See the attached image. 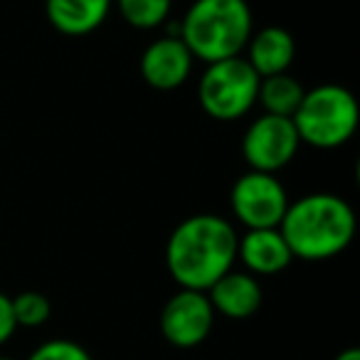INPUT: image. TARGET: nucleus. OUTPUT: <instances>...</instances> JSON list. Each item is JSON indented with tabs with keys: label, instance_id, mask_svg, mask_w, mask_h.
<instances>
[{
	"label": "nucleus",
	"instance_id": "f257e3e1",
	"mask_svg": "<svg viewBox=\"0 0 360 360\" xmlns=\"http://www.w3.org/2000/svg\"><path fill=\"white\" fill-rule=\"evenodd\" d=\"M237 230L230 220L202 212L175 225L165 242V266L180 289L207 291L222 274L235 269Z\"/></svg>",
	"mask_w": 360,
	"mask_h": 360
},
{
	"label": "nucleus",
	"instance_id": "f03ea898",
	"mask_svg": "<svg viewBox=\"0 0 360 360\" xmlns=\"http://www.w3.org/2000/svg\"><path fill=\"white\" fill-rule=\"evenodd\" d=\"M279 232L294 259L323 262L348 250L355 237V212L340 195L309 193L289 202Z\"/></svg>",
	"mask_w": 360,
	"mask_h": 360
},
{
	"label": "nucleus",
	"instance_id": "7ed1b4c3",
	"mask_svg": "<svg viewBox=\"0 0 360 360\" xmlns=\"http://www.w3.org/2000/svg\"><path fill=\"white\" fill-rule=\"evenodd\" d=\"M252 32L255 22L247 0H193L180 18V40L193 60L205 65L240 57Z\"/></svg>",
	"mask_w": 360,
	"mask_h": 360
},
{
	"label": "nucleus",
	"instance_id": "20e7f679",
	"mask_svg": "<svg viewBox=\"0 0 360 360\" xmlns=\"http://www.w3.org/2000/svg\"><path fill=\"white\" fill-rule=\"evenodd\" d=\"M358 114L353 91L340 84H321L306 89L291 121L301 143L314 148H338L353 139L360 119Z\"/></svg>",
	"mask_w": 360,
	"mask_h": 360
},
{
	"label": "nucleus",
	"instance_id": "39448f33",
	"mask_svg": "<svg viewBox=\"0 0 360 360\" xmlns=\"http://www.w3.org/2000/svg\"><path fill=\"white\" fill-rule=\"evenodd\" d=\"M259 94V77L245 57L212 62L198 84V99L210 119L237 121L252 111Z\"/></svg>",
	"mask_w": 360,
	"mask_h": 360
},
{
	"label": "nucleus",
	"instance_id": "423d86ee",
	"mask_svg": "<svg viewBox=\"0 0 360 360\" xmlns=\"http://www.w3.org/2000/svg\"><path fill=\"white\" fill-rule=\"evenodd\" d=\"M289 207L286 188L276 175L247 170L235 180L230 191V210L247 230L279 227Z\"/></svg>",
	"mask_w": 360,
	"mask_h": 360
},
{
	"label": "nucleus",
	"instance_id": "0eeeda50",
	"mask_svg": "<svg viewBox=\"0 0 360 360\" xmlns=\"http://www.w3.org/2000/svg\"><path fill=\"white\" fill-rule=\"evenodd\" d=\"M299 146L301 141L294 129V121L286 116H257L242 136V155L250 170L271 175H276L296 158Z\"/></svg>",
	"mask_w": 360,
	"mask_h": 360
},
{
	"label": "nucleus",
	"instance_id": "6e6552de",
	"mask_svg": "<svg viewBox=\"0 0 360 360\" xmlns=\"http://www.w3.org/2000/svg\"><path fill=\"white\" fill-rule=\"evenodd\" d=\"M215 311L205 291L180 289L160 311V333L175 348H195L210 335Z\"/></svg>",
	"mask_w": 360,
	"mask_h": 360
},
{
	"label": "nucleus",
	"instance_id": "1a4fd4ad",
	"mask_svg": "<svg viewBox=\"0 0 360 360\" xmlns=\"http://www.w3.org/2000/svg\"><path fill=\"white\" fill-rule=\"evenodd\" d=\"M193 55L180 37L163 35L153 40L141 55V77L158 91H173L191 77Z\"/></svg>",
	"mask_w": 360,
	"mask_h": 360
},
{
	"label": "nucleus",
	"instance_id": "9d476101",
	"mask_svg": "<svg viewBox=\"0 0 360 360\" xmlns=\"http://www.w3.org/2000/svg\"><path fill=\"white\" fill-rule=\"evenodd\" d=\"M205 294L210 299L212 311L232 321L255 316L262 309V301H264L259 279L242 269H230L227 274H222Z\"/></svg>",
	"mask_w": 360,
	"mask_h": 360
},
{
	"label": "nucleus",
	"instance_id": "9b49d317",
	"mask_svg": "<svg viewBox=\"0 0 360 360\" xmlns=\"http://www.w3.org/2000/svg\"><path fill=\"white\" fill-rule=\"evenodd\" d=\"M237 259L245 264V271L250 274L271 276L284 271L294 255L281 237L279 227H269V230H247L237 240Z\"/></svg>",
	"mask_w": 360,
	"mask_h": 360
},
{
	"label": "nucleus",
	"instance_id": "f8f14e48",
	"mask_svg": "<svg viewBox=\"0 0 360 360\" xmlns=\"http://www.w3.org/2000/svg\"><path fill=\"white\" fill-rule=\"evenodd\" d=\"M245 50H247L245 60L257 72V77L264 79V77L289 72L296 55V42L289 30H284L279 25H266L262 30L252 32Z\"/></svg>",
	"mask_w": 360,
	"mask_h": 360
},
{
	"label": "nucleus",
	"instance_id": "ddd939ff",
	"mask_svg": "<svg viewBox=\"0 0 360 360\" xmlns=\"http://www.w3.org/2000/svg\"><path fill=\"white\" fill-rule=\"evenodd\" d=\"M114 0H45L50 25L67 37H84L104 25Z\"/></svg>",
	"mask_w": 360,
	"mask_h": 360
},
{
	"label": "nucleus",
	"instance_id": "4468645a",
	"mask_svg": "<svg viewBox=\"0 0 360 360\" xmlns=\"http://www.w3.org/2000/svg\"><path fill=\"white\" fill-rule=\"evenodd\" d=\"M306 89L296 77H291L289 72L274 77H264L259 79V94H257V104H262L264 114L271 116H291L296 114L301 99H304Z\"/></svg>",
	"mask_w": 360,
	"mask_h": 360
},
{
	"label": "nucleus",
	"instance_id": "2eb2a0df",
	"mask_svg": "<svg viewBox=\"0 0 360 360\" xmlns=\"http://www.w3.org/2000/svg\"><path fill=\"white\" fill-rule=\"evenodd\" d=\"M119 13L131 27L153 30L168 22L173 0H114Z\"/></svg>",
	"mask_w": 360,
	"mask_h": 360
},
{
	"label": "nucleus",
	"instance_id": "dca6fc26",
	"mask_svg": "<svg viewBox=\"0 0 360 360\" xmlns=\"http://www.w3.org/2000/svg\"><path fill=\"white\" fill-rule=\"evenodd\" d=\"M13 316H15L18 328L25 326V328H37V326L47 323L52 314L50 299L40 291H22V294L13 296Z\"/></svg>",
	"mask_w": 360,
	"mask_h": 360
},
{
	"label": "nucleus",
	"instance_id": "f3484780",
	"mask_svg": "<svg viewBox=\"0 0 360 360\" xmlns=\"http://www.w3.org/2000/svg\"><path fill=\"white\" fill-rule=\"evenodd\" d=\"M27 360H91L89 350L84 345L67 338H52L35 348Z\"/></svg>",
	"mask_w": 360,
	"mask_h": 360
},
{
	"label": "nucleus",
	"instance_id": "a211bd4d",
	"mask_svg": "<svg viewBox=\"0 0 360 360\" xmlns=\"http://www.w3.org/2000/svg\"><path fill=\"white\" fill-rule=\"evenodd\" d=\"M15 330H18V323H15V316H13L11 296H6L0 291V345L8 343Z\"/></svg>",
	"mask_w": 360,
	"mask_h": 360
},
{
	"label": "nucleus",
	"instance_id": "6ab92c4d",
	"mask_svg": "<svg viewBox=\"0 0 360 360\" xmlns=\"http://www.w3.org/2000/svg\"><path fill=\"white\" fill-rule=\"evenodd\" d=\"M335 360H360V350L358 348H348L343 353L335 355Z\"/></svg>",
	"mask_w": 360,
	"mask_h": 360
},
{
	"label": "nucleus",
	"instance_id": "aec40b11",
	"mask_svg": "<svg viewBox=\"0 0 360 360\" xmlns=\"http://www.w3.org/2000/svg\"><path fill=\"white\" fill-rule=\"evenodd\" d=\"M0 360H15V358H6V355H0Z\"/></svg>",
	"mask_w": 360,
	"mask_h": 360
}]
</instances>
